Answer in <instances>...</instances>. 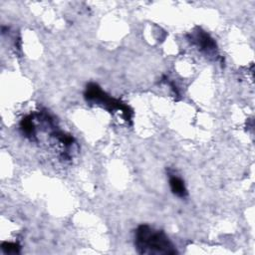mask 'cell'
Here are the masks:
<instances>
[{
    "label": "cell",
    "mask_w": 255,
    "mask_h": 255,
    "mask_svg": "<svg viewBox=\"0 0 255 255\" xmlns=\"http://www.w3.org/2000/svg\"><path fill=\"white\" fill-rule=\"evenodd\" d=\"M134 244L140 254H175L174 245L161 230L149 225H139L134 235Z\"/></svg>",
    "instance_id": "obj_1"
},
{
    "label": "cell",
    "mask_w": 255,
    "mask_h": 255,
    "mask_svg": "<svg viewBox=\"0 0 255 255\" xmlns=\"http://www.w3.org/2000/svg\"><path fill=\"white\" fill-rule=\"evenodd\" d=\"M85 99L90 103L103 106L110 112H119L126 119V121H131L132 111L120 100L114 99L107 95L97 84L91 83L87 86Z\"/></svg>",
    "instance_id": "obj_2"
},
{
    "label": "cell",
    "mask_w": 255,
    "mask_h": 255,
    "mask_svg": "<svg viewBox=\"0 0 255 255\" xmlns=\"http://www.w3.org/2000/svg\"><path fill=\"white\" fill-rule=\"evenodd\" d=\"M189 41L195 45L202 53L207 56H215L217 53V46L215 41L205 31L198 28L191 32L189 35Z\"/></svg>",
    "instance_id": "obj_3"
},
{
    "label": "cell",
    "mask_w": 255,
    "mask_h": 255,
    "mask_svg": "<svg viewBox=\"0 0 255 255\" xmlns=\"http://www.w3.org/2000/svg\"><path fill=\"white\" fill-rule=\"evenodd\" d=\"M169 186L172 193L178 197L184 198L187 196V190L184 184V181L175 174L169 175Z\"/></svg>",
    "instance_id": "obj_4"
},
{
    "label": "cell",
    "mask_w": 255,
    "mask_h": 255,
    "mask_svg": "<svg viewBox=\"0 0 255 255\" xmlns=\"http://www.w3.org/2000/svg\"><path fill=\"white\" fill-rule=\"evenodd\" d=\"M1 248L5 253H8V254H17L20 251V246L17 243H11V242L2 243Z\"/></svg>",
    "instance_id": "obj_5"
}]
</instances>
